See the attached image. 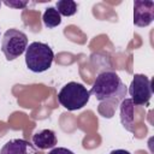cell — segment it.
<instances>
[{
  "label": "cell",
  "mask_w": 154,
  "mask_h": 154,
  "mask_svg": "<svg viewBox=\"0 0 154 154\" xmlns=\"http://www.w3.org/2000/svg\"><path fill=\"white\" fill-rule=\"evenodd\" d=\"M4 4L13 8H24L29 2L28 1H4Z\"/></svg>",
  "instance_id": "11"
},
{
  "label": "cell",
  "mask_w": 154,
  "mask_h": 154,
  "mask_svg": "<svg viewBox=\"0 0 154 154\" xmlns=\"http://www.w3.org/2000/svg\"><path fill=\"white\" fill-rule=\"evenodd\" d=\"M126 93L128 89L125 84L114 71H103L99 73L89 90V94L94 95L97 101L109 103L113 107H117L119 102L125 99Z\"/></svg>",
  "instance_id": "1"
},
{
  "label": "cell",
  "mask_w": 154,
  "mask_h": 154,
  "mask_svg": "<svg viewBox=\"0 0 154 154\" xmlns=\"http://www.w3.org/2000/svg\"><path fill=\"white\" fill-rule=\"evenodd\" d=\"M54 53L52 48L43 42H31L25 49V64L26 67L35 72L41 73L47 71L53 63Z\"/></svg>",
  "instance_id": "2"
},
{
  "label": "cell",
  "mask_w": 154,
  "mask_h": 154,
  "mask_svg": "<svg viewBox=\"0 0 154 154\" xmlns=\"http://www.w3.org/2000/svg\"><path fill=\"white\" fill-rule=\"evenodd\" d=\"M57 136L55 132L51 129H45L40 132H36L32 136V143L38 148V149H49L54 148L57 144Z\"/></svg>",
  "instance_id": "8"
},
{
  "label": "cell",
  "mask_w": 154,
  "mask_h": 154,
  "mask_svg": "<svg viewBox=\"0 0 154 154\" xmlns=\"http://www.w3.org/2000/svg\"><path fill=\"white\" fill-rule=\"evenodd\" d=\"M0 6H1V2H0Z\"/></svg>",
  "instance_id": "14"
},
{
  "label": "cell",
  "mask_w": 154,
  "mask_h": 154,
  "mask_svg": "<svg viewBox=\"0 0 154 154\" xmlns=\"http://www.w3.org/2000/svg\"><path fill=\"white\" fill-rule=\"evenodd\" d=\"M48 154H75L72 150L67 149V148H64V147H57V148H53Z\"/></svg>",
  "instance_id": "12"
},
{
  "label": "cell",
  "mask_w": 154,
  "mask_h": 154,
  "mask_svg": "<svg viewBox=\"0 0 154 154\" xmlns=\"http://www.w3.org/2000/svg\"><path fill=\"white\" fill-rule=\"evenodd\" d=\"M55 10L60 16L71 17L77 12V4L72 0H59L55 4Z\"/></svg>",
  "instance_id": "10"
},
{
  "label": "cell",
  "mask_w": 154,
  "mask_h": 154,
  "mask_svg": "<svg viewBox=\"0 0 154 154\" xmlns=\"http://www.w3.org/2000/svg\"><path fill=\"white\" fill-rule=\"evenodd\" d=\"M90 99L89 90L77 82L66 83L58 93L59 103L67 111H77L83 108Z\"/></svg>",
  "instance_id": "3"
},
{
  "label": "cell",
  "mask_w": 154,
  "mask_h": 154,
  "mask_svg": "<svg viewBox=\"0 0 154 154\" xmlns=\"http://www.w3.org/2000/svg\"><path fill=\"white\" fill-rule=\"evenodd\" d=\"M42 20L46 28L48 29H53L55 26H58L61 23V16L59 14V12L55 10V7H48L46 8V11L43 12L42 16Z\"/></svg>",
  "instance_id": "9"
},
{
  "label": "cell",
  "mask_w": 154,
  "mask_h": 154,
  "mask_svg": "<svg viewBox=\"0 0 154 154\" xmlns=\"http://www.w3.org/2000/svg\"><path fill=\"white\" fill-rule=\"evenodd\" d=\"M28 47L26 35L18 29H8L4 32L1 40V51L7 60H14L20 57Z\"/></svg>",
  "instance_id": "4"
},
{
  "label": "cell",
  "mask_w": 154,
  "mask_h": 154,
  "mask_svg": "<svg viewBox=\"0 0 154 154\" xmlns=\"http://www.w3.org/2000/svg\"><path fill=\"white\" fill-rule=\"evenodd\" d=\"M0 154H37V150L29 141L13 138L2 146Z\"/></svg>",
  "instance_id": "7"
},
{
  "label": "cell",
  "mask_w": 154,
  "mask_h": 154,
  "mask_svg": "<svg viewBox=\"0 0 154 154\" xmlns=\"http://www.w3.org/2000/svg\"><path fill=\"white\" fill-rule=\"evenodd\" d=\"M154 20V2L137 0L134 4V24L140 28L148 26Z\"/></svg>",
  "instance_id": "6"
},
{
  "label": "cell",
  "mask_w": 154,
  "mask_h": 154,
  "mask_svg": "<svg viewBox=\"0 0 154 154\" xmlns=\"http://www.w3.org/2000/svg\"><path fill=\"white\" fill-rule=\"evenodd\" d=\"M108 154H131V153L128 152V150H125V149H114V150L109 152Z\"/></svg>",
  "instance_id": "13"
},
{
  "label": "cell",
  "mask_w": 154,
  "mask_h": 154,
  "mask_svg": "<svg viewBox=\"0 0 154 154\" xmlns=\"http://www.w3.org/2000/svg\"><path fill=\"white\" fill-rule=\"evenodd\" d=\"M129 94L131 96V101L135 106L143 107L148 106L149 100L153 95L152 82L150 79L142 73H136L129 85Z\"/></svg>",
  "instance_id": "5"
}]
</instances>
